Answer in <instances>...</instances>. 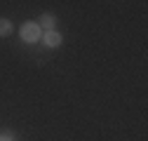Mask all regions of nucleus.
I'll list each match as a JSON object with an SVG mask.
<instances>
[{
    "label": "nucleus",
    "instance_id": "f257e3e1",
    "mask_svg": "<svg viewBox=\"0 0 148 141\" xmlns=\"http://www.w3.org/2000/svg\"><path fill=\"white\" fill-rule=\"evenodd\" d=\"M21 40L24 42H38L40 40V26L35 21H26L21 26Z\"/></svg>",
    "mask_w": 148,
    "mask_h": 141
},
{
    "label": "nucleus",
    "instance_id": "f03ea898",
    "mask_svg": "<svg viewBox=\"0 0 148 141\" xmlns=\"http://www.w3.org/2000/svg\"><path fill=\"white\" fill-rule=\"evenodd\" d=\"M54 24H57V16H54V14H49V12L40 14V21H38V26H40V28L52 31V28H54Z\"/></svg>",
    "mask_w": 148,
    "mask_h": 141
},
{
    "label": "nucleus",
    "instance_id": "7ed1b4c3",
    "mask_svg": "<svg viewBox=\"0 0 148 141\" xmlns=\"http://www.w3.org/2000/svg\"><path fill=\"white\" fill-rule=\"evenodd\" d=\"M42 40H45V45H49V47H59V45H61V33H57V31H47Z\"/></svg>",
    "mask_w": 148,
    "mask_h": 141
},
{
    "label": "nucleus",
    "instance_id": "20e7f679",
    "mask_svg": "<svg viewBox=\"0 0 148 141\" xmlns=\"http://www.w3.org/2000/svg\"><path fill=\"white\" fill-rule=\"evenodd\" d=\"M10 33H12L10 19H0V35H10Z\"/></svg>",
    "mask_w": 148,
    "mask_h": 141
},
{
    "label": "nucleus",
    "instance_id": "39448f33",
    "mask_svg": "<svg viewBox=\"0 0 148 141\" xmlns=\"http://www.w3.org/2000/svg\"><path fill=\"white\" fill-rule=\"evenodd\" d=\"M0 141H14L12 132H0Z\"/></svg>",
    "mask_w": 148,
    "mask_h": 141
}]
</instances>
